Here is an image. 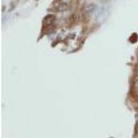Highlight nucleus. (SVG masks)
<instances>
[{
	"label": "nucleus",
	"instance_id": "nucleus-2",
	"mask_svg": "<svg viewBox=\"0 0 138 138\" xmlns=\"http://www.w3.org/2000/svg\"><path fill=\"white\" fill-rule=\"evenodd\" d=\"M96 9V5L94 4H90L86 8V10L87 13H92Z\"/></svg>",
	"mask_w": 138,
	"mask_h": 138
},
{
	"label": "nucleus",
	"instance_id": "nucleus-1",
	"mask_svg": "<svg viewBox=\"0 0 138 138\" xmlns=\"http://www.w3.org/2000/svg\"><path fill=\"white\" fill-rule=\"evenodd\" d=\"M55 16L53 15H48L46 16V17L44 18V24L46 26H50L54 23V21H55Z\"/></svg>",
	"mask_w": 138,
	"mask_h": 138
}]
</instances>
